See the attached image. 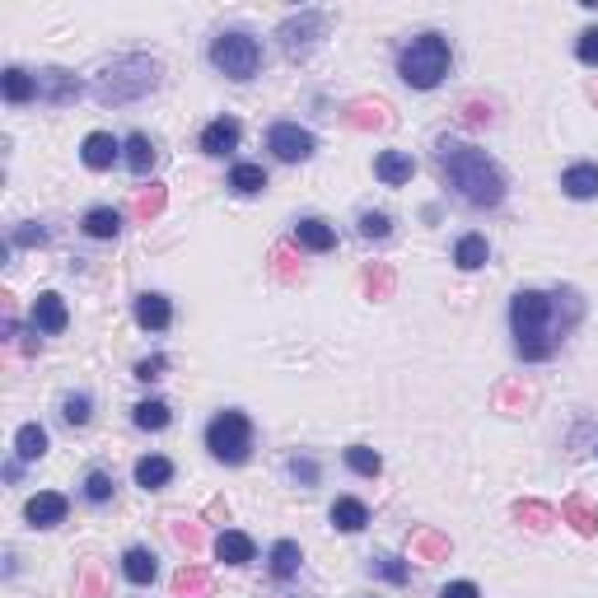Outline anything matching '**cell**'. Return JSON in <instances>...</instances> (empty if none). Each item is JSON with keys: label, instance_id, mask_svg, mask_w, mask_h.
Wrapping results in <instances>:
<instances>
[{"label": "cell", "instance_id": "obj_32", "mask_svg": "<svg viewBox=\"0 0 598 598\" xmlns=\"http://www.w3.org/2000/svg\"><path fill=\"white\" fill-rule=\"evenodd\" d=\"M169 421H173V412H169V403H159V397H150V403L136 407V425L141 430H164Z\"/></svg>", "mask_w": 598, "mask_h": 598}, {"label": "cell", "instance_id": "obj_4", "mask_svg": "<svg viewBox=\"0 0 598 598\" xmlns=\"http://www.w3.org/2000/svg\"><path fill=\"white\" fill-rule=\"evenodd\" d=\"M397 75H403L412 89H435L449 75V43H445L440 33L412 37V47L397 57Z\"/></svg>", "mask_w": 598, "mask_h": 598}, {"label": "cell", "instance_id": "obj_31", "mask_svg": "<svg viewBox=\"0 0 598 598\" xmlns=\"http://www.w3.org/2000/svg\"><path fill=\"white\" fill-rule=\"evenodd\" d=\"M229 187H234L238 196H253V192H262V187H267V169H262V164H234Z\"/></svg>", "mask_w": 598, "mask_h": 598}, {"label": "cell", "instance_id": "obj_17", "mask_svg": "<svg viewBox=\"0 0 598 598\" xmlns=\"http://www.w3.org/2000/svg\"><path fill=\"white\" fill-rule=\"evenodd\" d=\"M295 244L309 248V253H332L337 248V229L323 225V220H299L295 225Z\"/></svg>", "mask_w": 598, "mask_h": 598}, {"label": "cell", "instance_id": "obj_42", "mask_svg": "<svg viewBox=\"0 0 598 598\" xmlns=\"http://www.w3.org/2000/svg\"><path fill=\"white\" fill-rule=\"evenodd\" d=\"M10 244H15V248H37V244H47V229H43V225H24V229H15Z\"/></svg>", "mask_w": 598, "mask_h": 598}, {"label": "cell", "instance_id": "obj_5", "mask_svg": "<svg viewBox=\"0 0 598 598\" xmlns=\"http://www.w3.org/2000/svg\"><path fill=\"white\" fill-rule=\"evenodd\" d=\"M206 449L220 458V463H244L253 454V421L244 412H220L211 425H206Z\"/></svg>", "mask_w": 598, "mask_h": 598}, {"label": "cell", "instance_id": "obj_16", "mask_svg": "<svg viewBox=\"0 0 598 598\" xmlns=\"http://www.w3.org/2000/svg\"><path fill=\"white\" fill-rule=\"evenodd\" d=\"M238 136H244V127H238L234 117H215V122L202 131V150L206 154H229V150H238Z\"/></svg>", "mask_w": 598, "mask_h": 598}, {"label": "cell", "instance_id": "obj_23", "mask_svg": "<svg viewBox=\"0 0 598 598\" xmlns=\"http://www.w3.org/2000/svg\"><path fill=\"white\" fill-rule=\"evenodd\" d=\"M0 89H5V103H28V99H37V79L28 70L10 66L5 75H0Z\"/></svg>", "mask_w": 598, "mask_h": 598}, {"label": "cell", "instance_id": "obj_6", "mask_svg": "<svg viewBox=\"0 0 598 598\" xmlns=\"http://www.w3.org/2000/svg\"><path fill=\"white\" fill-rule=\"evenodd\" d=\"M211 61L229 79H253L257 66H262V47H257V37H248V33H220L211 43Z\"/></svg>", "mask_w": 598, "mask_h": 598}, {"label": "cell", "instance_id": "obj_22", "mask_svg": "<svg viewBox=\"0 0 598 598\" xmlns=\"http://www.w3.org/2000/svg\"><path fill=\"white\" fill-rule=\"evenodd\" d=\"M122 571H127V580H131V584H154V575H159V561H154V551H145V547H131V551L122 556Z\"/></svg>", "mask_w": 598, "mask_h": 598}, {"label": "cell", "instance_id": "obj_12", "mask_svg": "<svg viewBox=\"0 0 598 598\" xmlns=\"http://www.w3.org/2000/svg\"><path fill=\"white\" fill-rule=\"evenodd\" d=\"M374 173H379V183H388V187H403V183H412V173H416V159L403 154V150H383V154L374 159Z\"/></svg>", "mask_w": 598, "mask_h": 598}, {"label": "cell", "instance_id": "obj_26", "mask_svg": "<svg viewBox=\"0 0 598 598\" xmlns=\"http://www.w3.org/2000/svg\"><path fill=\"white\" fill-rule=\"evenodd\" d=\"M299 561H304V556H299V542L281 538V542L271 547V575H276V580H290V575L299 571Z\"/></svg>", "mask_w": 598, "mask_h": 598}, {"label": "cell", "instance_id": "obj_8", "mask_svg": "<svg viewBox=\"0 0 598 598\" xmlns=\"http://www.w3.org/2000/svg\"><path fill=\"white\" fill-rule=\"evenodd\" d=\"M313 145H318V141H313L304 127H295V122H276V127L267 131V150H271L276 159H286V164H299V159H309Z\"/></svg>", "mask_w": 598, "mask_h": 598}, {"label": "cell", "instance_id": "obj_46", "mask_svg": "<svg viewBox=\"0 0 598 598\" xmlns=\"http://www.w3.org/2000/svg\"><path fill=\"white\" fill-rule=\"evenodd\" d=\"M388 290H393V271H388V267H383V271H379V276H374V271H370V295H374V299H383V295H388Z\"/></svg>", "mask_w": 598, "mask_h": 598}, {"label": "cell", "instance_id": "obj_24", "mask_svg": "<svg viewBox=\"0 0 598 598\" xmlns=\"http://www.w3.org/2000/svg\"><path fill=\"white\" fill-rule=\"evenodd\" d=\"M487 257H491V248H487V238H482V234H463V238H458V248H454V262H458L463 271H477V267H487Z\"/></svg>", "mask_w": 598, "mask_h": 598}, {"label": "cell", "instance_id": "obj_41", "mask_svg": "<svg viewBox=\"0 0 598 598\" xmlns=\"http://www.w3.org/2000/svg\"><path fill=\"white\" fill-rule=\"evenodd\" d=\"M575 57H580L584 66H598V28H584V33H580V43H575Z\"/></svg>", "mask_w": 598, "mask_h": 598}, {"label": "cell", "instance_id": "obj_35", "mask_svg": "<svg viewBox=\"0 0 598 598\" xmlns=\"http://www.w3.org/2000/svg\"><path fill=\"white\" fill-rule=\"evenodd\" d=\"M346 122H351V127H388V108H383V103H374V108H370V103H355V108L346 112Z\"/></svg>", "mask_w": 598, "mask_h": 598}, {"label": "cell", "instance_id": "obj_27", "mask_svg": "<svg viewBox=\"0 0 598 598\" xmlns=\"http://www.w3.org/2000/svg\"><path fill=\"white\" fill-rule=\"evenodd\" d=\"M15 454H19L24 463L43 458V454H47V430H43V425H19V435H15Z\"/></svg>", "mask_w": 598, "mask_h": 598}, {"label": "cell", "instance_id": "obj_18", "mask_svg": "<svg viewBox=\"0 0 598 598\" xmlns=\"http://www.w3.org/2000/svg\"><path fill=\"white\" fill-rule=\"evenodd\" d=\"M561 187H566V196H575V202L598 196V164H571L561 173Z\"/></svg>", "mask_w": 598, "mask_h": 598}, {"label": "cell", "instance_id": "obj_14", "mask_svg": "<svg viewBox=\"0 0 598 598\" xmlns=\"http://www.w3.org/2000/svg\"><path fill=\"white\" fill-rule=\"evenodd\" d=\"M215 556H220L225 566H248L253 556H257V547H253V538H248V533L225 529V533L215 538Z\"/></svg>", "mask_w": 598, "mask_h": 598}, {"label": "cell", "instance_id": "obj_36", "mask_svg": "<svg viewBox=\"0 0 598 598\" xmlns=\"http://www.w3.org/2000/svg\"><path fill=\"white\" fill-rule=\"evenodd\" d=\"M514 514H519L529 529H551V524H556V509H551V505H538V500H519V509H514Z\"/></svg>", "mask_w": 598, "mask_h": 598}, {"label": "cell", "instance_id": "obj_21", "mask_svg": "<svg viewBox=\"0 0 598 598\" xmlns=\"http://www.w3.org/2000/svg\"><path fill=\"white\" fill-rule=\"evenodd\" d=\"M561 519L566 524H575V533H598V505L593 500H584V496H571L566 505H561Z\"/></svg>", "mask_w": 598, "mask_h": 598}, {"label": "cell", "instance_id": "obj_45", "mask_svg": "<svg viewBox=\"0 0 598 598\" xmlns=\"http://www.w3.org/2000/svg\"><path fill=\"white\" fill-rule=\"evenodd\" d=\"M164 365H169L164 355H150V361H141V365H136V379H145V383H150V379L164 374Z\"/></svg>", "mask_w": 598, "mask_h": 598}, {"label": "cell", "instance_id": "obj_33", "mask_svg": "<svg viewBox=\"0 0 598 598\" xmlns=\"http://www.w3.org/2000/svg\"><path fill=\"white\" fill-rule=\"evenodd\" d=\"M346 467L361 472V477H379V472H383V458H379L374 449H365V445H351V449H346Z\"/></svg>", "mask_w": 598, "mask_h": 598}, {"label": "cell", "instance_id": "obj_39", "mask_svg": "<svg viewBox=\"0 0 598 598\" xmlns=\"http://www.w3.org/2000/svg\"><path fill=\"white\" fill-rule=\"evenodd\" d=\"M85 496H89L94 505H108V500H112V477H108V472H89V477H85Z\"/></svg>", "mask_w": 598, "mask_h": 598}, {"label": "cell", "instance_id": "obj_20", "mask_svg": "<svg viewBox=\"0 0 598 598\" xmlns=\"http://www.w3.org/2000/svg\"><path fill=\"white\" fill-rule=\"evenodd\" d=\"M332 524H337L341 533H361V529L370 524V509H365V500H355V496H341V500L332 505Z\"/></svg>", "mask_w": 598, "mask_h": 598}, {"label": "cell", "instance_id": "obj_25", "mask_svg": "<svg viewBox=\"0 0 598 598\" xmlns=\"http://www.w3.org/2000/svg\"><path fill=\"white\" fill-rule=\"evenodd\" d=\"M122 150H127V169H131L136 178H145V173L154 169V145H150V136H141V131H136V136H127V145H122Z\"/></svg>", "mask_w": 598, "mask_h": 598}, {"label": "cell", "instance_id": "obj_30", "mask_svg": "<svg viewBox=\"0 0 598 598\" xmlns=\"http://www.w3.org/2000/svg\"><path fill=\"white\" fill-rule=\"evenodd\" d=\"M412 551L421 556V561H449V538H445V533L421 529V533L412 538Z\"/></svg>", "mask_w": 598, "mask_h": 598}, {"label": "cell", "instance_id": "obj_13", "mask_svg": "<svg viewBox=\"0 0 598 598\" xmlns=\"http://www.w3.org/2000/svg\"><path fill=\"white\" fill-rule=\"evenodd\" d=\"M136 323H141V328H150V332H164V328L173 323V304H169L164 295L145 290V295L136 299Z\"/></svg>", "mask_w": 598, "mask_h": 598}, {"label": "cell", "instance_id": "obj_40", "mask_svg": "<svg viewBox=\"0 0 598 598\" xmlns=\"http://www.w3.org/2000/svg\"><path fill=\"white\" fill-rule=\"evenodd\" d=\"M388 229H393V220H388L383 211H365V215H361V234H365V238H388Z\"/></svg>", "mask_w": 598, "mask_h": 598}, {"label": "cell", "instance_id": "obj_43", "mask_svg": "<svg viewBox=\"0 0 598 598\" xmlns=\"http://www.w3.org/2000/svg\"><path fill=\"white\" fill-rule=\"evenodd\" d=\"M290 477H295V482H304V487H313L318 482V463L313 458H290Z\"/></svg>", "mask_w": 598, "mask_h": 598}, {"label": "cell", "instance_id": "obj_7", "mask_svg": "<svg viewBox=\"0 0 598 598\" xmlns=\"http://www.w3.org/2000/svg\"><path fill=\"white\" fill-rule=\"evenodd\" d=\"M328 33V15H318V10H304V15H295V19H286L281 24V33H276V37H281V47L290 52V57H304L313 43H318V37H323Z\"/></svg>", "mask_w": 598, "mask_h": 598}, {"label": "cell", "instance_id": "obj_47", "mask_svg": "<svg viewBox=\"0 0 598 598\" xmlns=\"http://www.w3.org/2000/svg\"><path fill=\"white\" fill-rule=\"evenodd\" d=\"M463 122H472V127L491 122V108H482V103H467V108H463Z\"/></svg>", "mask_w": 598, "mask_h": 598}, {"label": "cell", "instance_id": "obj_2", "mask_svg": "<svg viewBox=\"0 0 598 598\" xmlns=\"http://www.w3.org/2000/svg\"><path fill=\"white\" fill-rule=\"evenodd\" d=\"M440 169L449 173V183L458 187V196L477 211H491L505 202V173L491 164V159L477 150V145H463V141H440Z\"/></svg>", "mask_w": 598, "mask_h": 598}, {"label": "cell", "instance_id": "obj_44", "mask_svg": "<svg viewBox=\"0 0 598 598\" xmlns=\"http://www.w3.org/2000/svg\"><path fill=\"white\" fill-rule=\"evenodd\" d=\"M440 598H482V589H477L472 580H454V584L440 589Z\"/></svg>", "mask_w": 598, "mask_h": 598}, {"label": "cell", "instance_id": "obj_10", "mask_svg": "<svg viewBox=\"0 0 598 598\" xmlns=\"http://www.w3.org/2000/svg\"><path fill=\"white\" fill-rule=\"evenodd\" d=\"M66 323H70V313H66V299H61L57 290H47V295L33 299V328H37V332L57 337V332H66Z\"/></svg>", "mask_w": 598, "mask_h": 598}, {"label": "cell", "instance_id": "obj_9", "mask_svg": "<svg viewBox=\"0 0 598 598\" xmlns=\"http://www.w3.org/2000/svg\"><path fill=\"white\" fill-rule=\"evenodd\" d=\"M66 496L61 491H37L28 505H24V519L33 524V529H57L61 519H66Z\"/></svg>", "mask_w": 598, "mask_h": 598}, {"label": "cell", "instance_id": "obj_37", "mask_svg": "<svg viewBox=\"0 0 598 598\" xmlns=\"http://www.w3.org/2000/svg\"><path fill=\"white\" fill-rule=\"evenodd\" d=\"M89 412H94L89 393H70L66 403H61V416H66V425H85V421H89Z\"/></svg>", "mask_w": 598, "mask_h": 598}, {"label": "cell", "instance_id": "obj_11", "mask_svg": "<svg viewBox=\"0 0 598 598\" xmlns=\"http://www.w3.org/2000/svg\"><path fill=\"white\" fill-rule=\"evenodd\" d=\"M37 99H47V103H75L79 99V79L70 70H43L37 75Z\"/></svg>", "mask_w": 598, "mask_h": 598}, {"label": "cell", "instance_id": "obj_34", "mask_svg": "<svg viewBox=\"0 0 598 598\" xmlns=\"http://www.w3.org/2000/svg\"><path fill=\"white\" fill-rule=\"evenodd\" d=\"M131 211H136L141 220H150V215H159V211H164V187H159V183H150V187H141V192H136V202H131Z\"/></svg>", "mask_w": 598, "mask_h": 598}, {"label": "cell", "instance_id": "obj_38", "mask_svg": "<svg viewBox=\"0 0 598 598\" xmlns=\"http://www.w3.org/2000/svg\"><path fill=\"white\" fill-rule=\"evenodd\" d=\"M370 571L379 575V580H388V584H407V566L403 561H397V556H374V561H370Z\"/></svg>", "mask_w": 598, "mask_h": 598}, {"label": "cell", "instance_id": "obj_19", "mask_svg": "<svg viewBox=\"0 0 598 598\" xmlns=\"http://www.w3.org/2000/svg\"><path fill=\"white\" fill-rule=\"evenodd\" d=\"M169 482H173V463H169L164 454H150V458L136 463V487L159 491V487H169Z\"/></svg>", "mask_w": 598, "mask_h": 598}, {"label": "cell", "instance_id": "obj_28", "mask_svg": "<svg viewBox=\"0 0 598 598\" xmlns=\"http://www.w3.org/2000/svg\"><path fill=\"white\" fill-rule=\"evenodd\" d=\"M117 229H122V211H112V206H94L85 215V234L89 238H117Z\"/></svg>", "mask_w": 598, "mask_h": 598}, {"label": "cell", "instance_id": "obj_29", "mask_svg": "<svg viewBox=\"0 0 598 598\" xmlns=\"http://www.w3.org/2000/svg\"><path fill=\"white\" fill-rule=\"evenodd\" d=\"M206 589H211V575L202 566H183L173 575V598H202Z\"/></svg>", "mask_w": 598, "mask_h": 598}, {"label": "cell", "instance_id": "obj_1", "mask_svg": "<svg viewBox=\"0 0 598 598\" xmlns=\"http://www.w3.org/2000/svg\"><path fill=\"white\" fill-rule=\"evenodd\" d=\"M509 323H514V351H519V361L538 365V361H551L561 337L580 318H561V295L519 290L509 304Z\"/></svg>", "mask_w": 598, "mask_h": 598}, {"label": "cell", "instance_id": "obj_3", "mask_svg": "<svg viewBox=\"0 0 598 598\" xmlns=\"http://www.w3.org/2000/svg\"><path fill=\"white\" fill-rule=\"evenodd\" d=\"M154 85H159L154 57H136V52H131V57H117V61L103 66V75L94 79V99H99L103 108H122V103L145 99Z\"/></svg>", "mask_w": 598, "mask_h": 598}, {"label": "cell", "instance_id": "obj_15", "mask_svg": "<svg viewBox=\"0 0 598 598\" xmlns=\"http://www.w3.org/2000/svg\"><path fill=\"white\" fill-rule=\"evenodd\" d=\"M117 154H122V145H117L108 131H89L85 145H79V159H85L89 169H112V164H117Z\"/></svg>", "mask_w": 598, "mask_h": 598}]
</instances>
